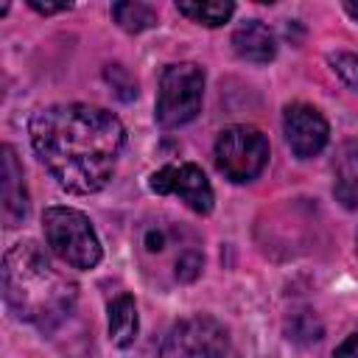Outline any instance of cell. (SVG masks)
Segmentation results:
<instances>
[{
	"label": "cell",
	"instance_id": "1",
	"mask_svg": "<svg viewBox=\"0 0 358 358\" xmlns=\"http://www.w3.org/2000/svg\"><path fill=\"white\" fill-rule=\"evenodd\" d=\"M31 145L50 176L70 193L90 196L106 187L126 145L123 123L90 103H53L34 112Z\"/></svg>",
	"mask_w": 358,
	"mask_h": 358
},
{
	"label": "cell",
	"instance_id": "2",
	"mask_svg": "<svg viewBox=\"0 0 358 358\" xmlns=\"http://www.w3.org/2000/svg\"><path fill=\"white\" fill-rule=\"evenodd\" d=\"M3 294L20 319L53 327L73 308L76 285L34 241H20L3 257Z\"/></svg>",
	"mask_w": 358,
	"mask_h": 358
},
{
	"label": "cell",
	"instance_id": "3",
	"mask_svg": "<svg viewBox=\"0 0 358 358\" xmlns=\"http://www.w3.org/2000/svg\"><path fill=\"white\" fill-rule=\"evenodd\" d=\"M45 241L56 257L73 268H95L101 263V243L81 210L73 207H48L42 213Z\"/></svg>",
	"mask_w": 358,
	"mask_h": 358
},
{
	"label": "cell",
	"instance_id": "4",
	"mask_svg": "<svg viewBox=\"0 0 358 358\" xmlns=\"http://www.w3.org/2000/svg\"><path fill=\"white\" fill-rule=\"evenodd\" d=\"M204 98V70L193 62L168 64L159 76V92H157V123L165 129H176L190 123Z\"/></svg>",
	"mask_w": 358,
	"mask_h": 358
},
{
	"label": "cell",
	"instance_id": "5",
	"mask_svg": "<svg viewBox=\"0 0 358 358\" xmlns=\"http://www.w3.org/2000/svg\"><path fill=\"white\" fill-rule=\"evenodd\" d=\"M213 154L229 182H252L268 165V140L255 126H229L218 134Z\"/></svg>",
	"mask_w": 358,
	"mask_h": 358
},
{
	"label": "cell",
	"instance_id": "6",
	"mask_svg": "<svg viewBox=\"0 0 358 358\" xmlns=\"http://www.w3.org/2000/svg\"><path fill=\"white\" fill-rule=\"evenodd\" d=\"M162 358H235L227 330L210 316H190L165 336Z\"/></svg>",
	"mask_w": 358,
	"mask_h": 358
},
{
	"label": "cell",
	"instance_id": "7",
	"mask_svg": "<svg viewBox=\"0 0 358 358\" xmlns=\"http://www.w3.org/2000/svg\"><path fill=\"white\" fill-rule=\"evenodd\" d=\"M148 187L159 196H179L193 213L207 215L213 210V187L204 171L193 162H173L151 173Z\"/></svg>",
	"mask_w": 358,
	"mask_h": 358
},
{
	"label": "cell",
	"instance_id": "8",
	"mask_svg": "<svg viewBox=\"0 0 358 358\" xmlns=\"http://www.w3.org/2000/svg\"><path fill=\"white\" fill-rule=\"evenodd\" d=\"M282 131H285L288 148L296 157H302V159L316 157L327 145V137H330V126H327L324 115L316 106H308V103H291V106H285Z\"/></svg>",
	"mask_w": 358,
	"mask_h": 358
},
{
	"label": "cell",
	"instance_id": "9",
	"mask_svg": "<svg viewBox=\"0 0 358 358\" xmlns=\"http://www.w3.org/2000/svg\"><path fill=\"white\" fill-rule=\"evenodd\" d=\"M0 182H3V215L8 227H17L28 215V193L22 185V168L11 145H3L0 157Z\"/></svg>",
	"mask_w": 358,
	"mask_h": 358
},
{
	"label": "cell",
	"instance_id": "10",
	"mask_svg": "<svg viewBox=\"0 0 358 358\" xmlns=\"http://www.w3.org/2000/svg\"><path fill=\"white\" fill-rule=\"evenodd\" d=\"M232 48L243 62L252 64H268L277 56V39L271 28L260 20H246L232 34Z\"/></svg>",
	"mask_w": 358,
	"mask_h": 358
},
{
	"label": "cell",
	"instance_id": "11",
	"mask_svg": "<svg viewBox=\"0 0 358 358\" xmlns=\"http://www.w3.org/2000/svg\"><path fill=\"white\" fill-rule=\"evenodd\" d=\"M333 193L347 210H358V143H341L333 159Z\"/></svg>",
	"mask_w": 358,
	"mask_h": 358
},
{
	"label": "cell",
	"instance_id": "12",
	"mask_svg": "<svg viewBox=\"0 0 358 358\" xmlns=\"http://www.w3.org/2000/svg\"><path fill=\"white\" fill-rule=\"evenodd\" d=\"M137 305L129 294H120L109 302V341L120 350L131 347L137 338Z\"/></svg>",
	"mask_w": 358,
	"mask_h": 358
},
{
	"label": "cell",
	"instance_id": "13",
	"mask_svg": "<svg viewBox=\"0 0 358 358\" xmlns=\"http://www.w3.org/2000/svg\"><path fill=\"white\" fill-rule=\"evenodd\" d=\"M185 238H190L187 229H182L179 224H162V221H154V224H145L140 229V249L145 257H165L171 252V246H187Z\"/></svg>",
	"mask_w": 358,
	"mask_h": 358
},
{
	"label": "cell",
	"instance_id": "14",
	"mask_svg": "<svg viewBox=\"0 0 358 358\" xmlns=\"http://www.w3.org/2000/svg\"><path fill=\"white\" fill-rule=\"evenodd\" d=\"M176 8L187 20L199 22V25H207V28L224 25L235 11V6L229 0H179Z\"/></svg>",
	"mask_w": 358,
	"mask_h": 358
},
{
	"label": "cell",
	"instance_id": "15",
	"mask_svg": "<svg viewBox=\"0 0 358 358\" xmlns=\"http://www.w3.org/2000/svg\"><path fill=\"white\" fill-rule=\"evenodd\" d=\"M112 17L129 34H140V31L157 25V11L151 6H145V3H115L112 6Z\"/></svg>",
	"mask_w": 358,
	"mask_h": 358
},
{
	"label": "cell",
	"instance_id": "16",
	"mask_svg": "<svg viewBox=\"0 0 358 358\" xmlns=\"http://www.w3.org/2000/svg\"><path fill=\"white\" fill-rule=\"evenodd\" d=\"M330 59V64H333V70L338 73V78L350 87V90H355L358 92V56H352V53H330L327 56Z\"/></svg>",
	"mask_w": 358,
	"mask_h": 358
},
{
	"label": "cell",
	"instance_id": "17",
	"mask_svg": "<svg viewBox=\"0 0 358 358\" xmlns=\"http://www.w3.org/2000/svg\"><path fill=\"white\" fill-rule=\"evenodd\" d=\"M103 76H106V81H109L112 87H117V95H120L123 101H129V98L137 95V81L126 73V67H120V64H109V67L103 70Z\"/></svg>",
	"mask_w": 358,
	"mask_h": 358
},
{
	"label": "cell",
	"instance_id": "18",
	"mask_svg": "<svg viewBox=\"0 0 358 358\" xmlns=\"http://www.w3.org/2000/svg\"><path fill=\"white\" fill-rule=\"evenodd\" d=\"M28 6H31L34 11H39V14H59V11H67L73 3H67V0H62V3H48V0H28Z\"/></svg>",
	"mask_w": 358,
	"mask_h": 358
},
{
	"label": "cell",
	"instance_id": "19",
	"mask_svg": "<svg viewBox=\"0 0 358 358\" xmlns=\"http://www.w3.org/2000/svg\"><path fill=\"white\" fill-rule=\"evenodd\" d=\"M336 358H358V336H350V338L336 350Z\"/></svg>",
	"mask_w": 358,
	"mask_h": 358
},
{
	"label": "cell",
	"instance_id": "20",
	"mask_svg": "<svg viewBox=\"0 0 358 358\" xmlns=\"http://www.w3.org/2000/svg\"><path fill=\"white\" fill-rule=\"evenodd\" d=\"M344 8H347V14H352V17L358 20V6H355V3H344Z\"/></svg>",
	"mask_w": 358,
	"mask_h": 358
},
{
	"label": "cell",
	"instance_id": "21",
	"mask_svg": "<svg viewBox=\"0 0 358 358\" xmlns=\"http://www.w3.org/2000/svg\"><path fill=\"white\" fill-rule=\"evenodd\" d=\"M355 246H358V238H355Z\"/></svg>",
	"mask_w": 358,
	"mask_h": 358
}]
</instances>
